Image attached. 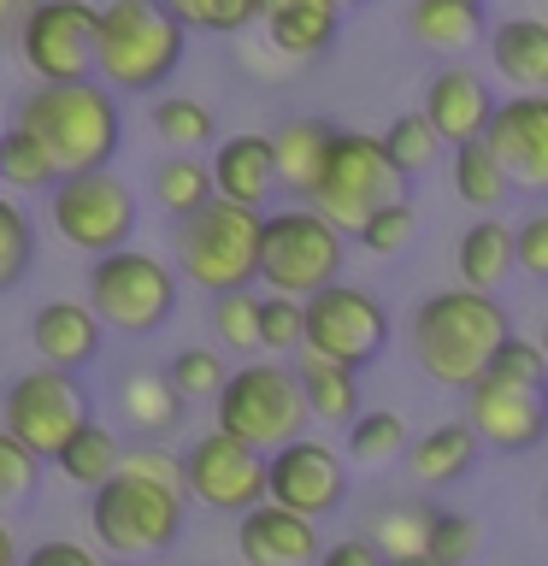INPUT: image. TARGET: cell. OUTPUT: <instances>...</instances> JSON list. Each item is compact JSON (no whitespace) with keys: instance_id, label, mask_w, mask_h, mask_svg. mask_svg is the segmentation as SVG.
Returning a JSON list of instances; mask_svg holds the SVG:
<instances>
[{"instance_id":"1","label":"cell","mask_w":548,"mask_h":566,"mask_svg":"<svg viewBox=\"0 0 548 566\" xmlns=\"http://www.w3.org/2000/svg\"><path fill=\"white\" fill-rule=\"evenodd\" d=\"M413 360L431 384L442 389H472L484 378L489 354L513 336V318L495 295L484 290H466V283H454V290H436L424 295L413 307Z\"/></svg>"},{"instance_id":"2","label":"cell","mask_w":548,"mask_h":566,"mask_svg":"<svg viewBox=\"0 0 548 566\" xmlns=\"http://www.w3.org/2000/svg\"><path fill=\"white\" fill-rule=\"evenodd\" d=\"M18 130H30L53 154V166L65 171H101L113 166L118 142H124V113L118 95L101 77L83 83H35L12 113Z\"/></svg>"},{"instance_id":"3","label":"cell","mask_w":548,"mask_h":566,"mask_svg":"<svg viewBox=\"0 0 548 566\" xmlns=\"http://www.w3.org/2000/svg\"><path fill=\"white\" fill-rule=\"evenodd\" d=\"M183 24L159 0H106L95 24V77L113 95H154L183 65Z\"/></svg>"},{"instance_id":"4","label":"cell","mask_w":548,"mask_h":566,"mask_svg":"<svg viewBox=\"0 0 548 566\" xmlns=\"http://www.w3.org/2000/svg\"><path fill=\"white\" fill-rule=\"evenodd\" d=\"M212 424H219L224 437L247 442V449L260 454H277L283 442L307 437V401H301V378L295 366L272 360V354H254L247 366H236L224 378V389L212 396Z\"/></svg>"},{"instance_id":"5","label":"cell","mask_w":548,"mask_h":566,"mask_svg":"<svg viewBox=\"0 0 548 566\" xmlns=\"http://www.w3.org/2000/svg\"><path fill=\"white\" fill-rule=\"evenodd\" d=\"M260 219L265 212H247L236 201H207L201 212L177 219V237H171L177 277L207 295L260 283Z\"/></svg>"},{"instance_id":"6","label":"cell","mask_w":548,"mask_h":566,"mask_svg":"<svg viewBox=\"0 0 548 566\" xmlns=\"http://www.w3.org/2000/svg\"><path fill=\"white\" fill-rule=\"evenodd\" d=\"M342 260H348V237L307 201L277 207L260 219V283H265V295L307 301V295L325 290V283L342 277Z\"/></svg>"},{"instance_id":"7","label":"cell","mask_w":548,"mask_h":566,"mask_svg":"<svg viewBox=\"0 0 548 566\" xmlns=\"http://www.w3.org/2000/svg\"><path fill=\"white\" fill-rule=\"evenodd\" d=\"M183 502L189 495L159 490L148 478L113 472L101 490H88V531L113 560H154L183 537Z\"/></svg>"},{"instance_id":"8","label":"cell","mask_w":548,"mask_h":566,"mask_svg":"<svg viewBox=\"0 0 548 566\" xmlns=\"http://www.w3.org/2000/svg\"><path fill=\"white\" fill-rule=\"evenodd\" d=\"M88 307L118 336H154L177 313V265L148 254V248H113L88 260Z\"/></svg>"},{"instance_id":"9","label":"cell","mask_w":548,"mask_h":566,"mask_svg":"<svg viewBox=\"0 0 548 566\" xmlns=\"http://www.w3.org/2000/svg\"><path fill=\"white\" fill-rule=\"evenodd\" d=\"M48 219H53V237L65 248L101 260V254H113V248H124L136 237V195L113 166L65 171L60 184L48 189Z\"/></svg>"},{"instance_id":"10","label":"cell","mask_w":548,"mask_h":566,"mask_svg":"<svg viewBox=\"0 0 548 566\" xmlns=\"http://www.w3.org/2000/svg\"><path fill=\"white\" fill-rule=\"evenodd\" d=\"M401 184H407V177L389 166V154H383L378 136L336 130L330 154H325V171H318V189L307 195V207H318L336 230H342V237H354V230H360L383 201H401Z\"/></svg>"},{"instance_id":"11","label":"cell","mask_w":548,"mask_h":566,"mask_svg":"<svg viewBox=\"0 0 548 566\" xmlns=\"http://www.w3.org/2000/svg\"><path fill=\"white\" fill-rule=\"evenodd\" d=\"M88 413V396L77 384V371H60V366H30L18 371L7 384V396H0V431L18 437L35 460H53L60 454V442L77 431Z\"/></svg>"},{"instance_id":"12","label":"cell","mask_w":548,"mask_h":566,"mask_svg":"<svg viewBox=\"0 0 548 566\" xmlns=\"http://www.w3.org/2000/svg\"><path fill=\"white\" fill-rule=\"evenodd\" d=\"M95 24L101 7L88 0H35L12 48L35 83H83L95 77Z\"/></svg>"},{"instance_id":"13","label":"cell","mask_w":548,"mask_h":566,"mask_svg":"<svg viewBox=\"0 0 548 566\" xmlns=\"http://www.w3.org/2000/svg\"><path fill=\"white\" fill-rule=\"evenodd\" d=\"M307 348L330 354L342 366H366L389 348V307L360 283H325L307 295Z\"/></svg>"},{"instance_id":"14","label":"cell","mask_w":548,"mask_h":566,"mask_svg":"<svg viewBox=\"0 0 548 566\" xmlns=\"http://www.w3.org/2000/svg\"><path fill=\"white\" fill-rule=\"evenodd\" d=\"M183 478H189V495L212 513H236L242 520L247 507L265 502V454L224 431H207L189 442Z\"/></svg>"},{"instance_id":"15","label":"cell","mask_w":548,"mask_h":566,"mask_svg":"<svg viewBox=\"0 0 548 566\" xmlns=\"http://www.w3.org/2000/svg\"><path fill=\"white\" fill-rule=\"evenodd\" d=\"M265 495L307 520H325L348 495V460L318 437H295L277 454H265Z\"/></svg>"},{"instance_id":"16","label":"cell","mask_w":548,"mask_h":566,"mask_svg":"<svg viewBox=\"0 0 548 566\" xmlns=\"http://www.w3.org/2000/svg\"><path fill=\"white\" fill-rule=\"evenodd\" d=\"M489 154L502 159V171L513 177L519 195H548V95H507L495 101L489 118Z\"/></svg>"},{"instance_id":"17","label":"cell","mask_w":548,"mask_h":566,"mask_svg":"<svg viewBox=\"0 0 548 566\" xmlns=\"http://www.w3.org/2000/svg\"><path fill=\"white\" fill-rule=\"evenodd\" d=\"M466 424L484 449L525 454L548 437V396L537 389H507V384H472L466 389Z\"/></svg>"},{"instance_id":"18","label":"cell","mask_w":548,"mask_h":566,"mask_svg":"<svg viewBox=\"0 0 548 566\" xmlns=\"http://www.w3.org/2000/svg\"><path fill=\"white\" fill-rule=\"evenodd\" d=\"M236 555L242 566H318V525L265 495L236 520Z\"/></svg>"},{"instance_id":"19","label":"cell","mask_w":548,"mask_h":566,"mask_svg":"<svg viewBox=\"0 0 548 566\" xmlns=\"http://www.w3.org/2000/svg\"><path fill=\"white\" fill-rule=\"evenodd\" d=\"M424 118L442 130V142L449 148H460V142H477L489 130L495 118V88L484 71L472 65H442L431 83H424Z\"/></svg>"},{"instance_id":"20","label":"cell","mask_w":548,"mask_h":566,"mask_svg":"<svg viewBox=\"0 0 548 566\" xmlns=\"http://www.w3.org/2000/svg\"><path fill=\"white\" fill-rule=\"evenodd\" d=\"M207 166H212V189H219V201H236V207H247V212H265V207H272V195L283 189V184H277L272 136H260V130H242V136H230V142H212Z\"/></svg>"},{"instance_id":"21","label":"cell","mask_w":548,"mask_h":566,"mask_svg":"<svg viewBox=\"0 0 548 566\" xmlns=\"http://www.w3.org/2000/svg\"><path fill=\"white\" fill-rule=\"evenodd\" d=\"M30 343L42 354V366L83 371V366L101 360L106 325L88 301H48V307H35V318H30Z\"/></svg>"},{"instance_id":"22","label":"cell","mask_w":548,"mask_h":566,"mask_svg":"<svg viewBox=\"0 0 548 566\" xmlns=\"http://www.w3.org/2000/svg\"><path fill=\"white\" fill-rule=\"evenodd\" d=\"M489 71L519 95H548V18H502L489 35Z\"/></svg>"},{"instance_id":"23","label":"cell","mask_w":548,"mask_h":566,"mask_svg":"<svg viewBox=\"0 0 548 566\" xmlns=\"http://www.w3.org/2000/svg\"><path fill=\"white\" fill-rule=\"evenodd\" d=\"M113 401H118V424H130L136 442H159L166 431H177V419H183V407H189L183 396H177V384L154 366L118 371Z\"/></svg>"},{"instance_id":"24","label":"cell","mask_w":548,"mask_h":566,"mask_svg":"<svg viewBox=\"0 0 548 566\" xmlns=\"http://www.w3.org/2000/svg\"><path fill=\"white\" fill-rule=\"evenodd\" d=\"M295 378H301V401H307V419L313 424H354L360 413V366H342L318 348H301L295 354Z\"/></svg>"},{"instance_id":"25","label":"cell","mask_w":548,"mask_h":566,"mask_svg":"<svg viewBox=\"0 0 548 566\" xmlns=\"http://www.w3.org/2000/svg\"><path fill=\"white\" fill-rule=\"evenodd\" d=\"M513 265H519V248H513V224L484 212L477 224H466V237L454 242V272L466 290H484L495 295L502 283L513 277Z\"/></svg>"},{"instance_id":"26","label":"cell","mask_w":548,"mask_h":566,"mask_svg":"<svg viewBox=\"0 0 548 566\" xmlns=\"http://www.w3.org/2000/svg\"><path fill=\"white\" fill-rule=\"evenodd\" d=\"M330 124L325 118H289L283 130L272 136V154H277V184L307 201L318 189V171H325V154H330Z\"/></svg>"},{"instance_id":"27","label":"cell","mask_w":548,"mask_h":566,"mask_svg":"<svg viewBox=\"0 0 548 566\" xmlns=\"http://www.w3.org/2000/svg\"><path fill=\"white\" fill-rule=\"evenodd\" d=\"M336 18H342V7H330V0H289V7L265 12L260 24L283 60H318L336 42Z\"/></svg>"},{"instance_id":"28","label":"cell","mask_w":548,"mask_h":566,"mask_svg":"<svg viewBox=\"0 0 548 566\" xmlns=\"http://www.w3.org/2000/svg\"><path fill=\"white\" fill-rule=\"evenodd\" d=\"M477 431L466 419H454V424H436V431H424L419 442H407V472L419 478V484H454V478H466L472 472V460H477Z\"/></svg>"},{"instance_id":"29","label":"cell","mask_w":548,"mask_h":566,"mask_svg":"<svg viewBox=\"0 0 548 566\" xmlns=\"http://www.w3.org/2000/svg\"><path fill=\"white\" fill-rule=\"evenodd\" d=\"M118 460H124V442H118L113 424L83 419L77 431L60 442V454H53V472H60L71 490H101L106 478L118 472Z\"/></svg>"},{"instance_id":"30","label":"cell","mask_w":548,"mask_h":566,"mask_svg":"<svg viewBox=\"0 0 548 566\" xmlns=\"http://www.w3.org/2000/svg\"><path fill=\"white\" fill-rule=\"evenodd\" d=\"M407 30H413L419 48L431 53H460L472 48L484 30V7H472V0H413L407 7Z\"/></svg>"},{"instance_id":"31","label":"cell","mask_w":548,"mask_h":566,"mask_svg":"<svg viewBox=\"0 0 548 566\" xmlns=\"http://www.w3.org/2000/svg\"><path fill=\"white\" fill-rule=\"evenodd\" d=\"M449 166H454V195L466 201L472 212H495L513 195V177L502 171V159L489 154V142H460V148H449Z\"/></svg>"},{"instance_id":"32","label":"cell","mask_w":548,"mask_h":566,"mask_svg":"<svg viewBox=\"0 0 548 566\" xmlns=\"http://www.w3.org/2000/svg\"><path fill=\"white\" fill-rule=\"evenodd\" d=\"M154 201L166 207L171 219L201 212L207 201H219V189H212V166L201 154H166L154 166Z\"/></svg>"},{"instance_id":"33","label":"cell","mask_w":548,"mask_h":566,"mask_svg":"<svg viewBox=\"0 0 548 566\" xmlns=\"http://www.w3.org/2000/svg\"><path fill=\"white\" fill-rule=\"evenodd\" d=\"M148 124L171 154H201V148L219 142V118H212V106L194 101V95H159Z\"/></svg>"},{"instance_id":"34","label":"cell","mask_w":548,"mask_h":566,"mask_svg":"<svg viewBox=\"0 0 548 566\" xmlns=\"http://www.w3.org/2000/svg\"><path fill=\"white\" fill-rule=\"evenodd\" d=\"M378 142H383L389 166H396L401 177H424V171H431L442 154H449V142H442V130H436L431 118H424V106H419V113H401V118L389 124V130H383Z\"/></svg>"},{"instance_id":"35","label":"cell","mask_w":548,"mask_h":566,"mask_svg":"<svg viewBox=\"0 0 548 566\" xmlns=\"http://www.w3.org/2000/svg\"><path fill=\"white\" fill-rule=\"evenodd\" d=\"M407 454V419L396 413V407H360L348 424V460L354 467H389V460Z\"/></svg>"},{"instance_id":"36","label":"cell","mask_w":548,"mask_h":566,"mask_svg":"<svg viewBox=\"0 0 548 566\" xmlns=\"http://www.w3.org/2000/svg\"><path fill=\"white\" fill-rule=\"evenodd\" d=\"M0 184L18 189V195H42V189L60 184V166H53V154L30 130L12 124V130L0 136Z\"/></svg>"},{"instance_id":"37","label":"cell","mask_w":548,"mask_h":566,"mask_svg":"<svg viewBox=\"0 0 548 566\" xmlns=\"http://www.w3.org/2000/svg\"><path fill=\"white\" fill-rule=\"evenodd\" d=\"M477 384H507V389H537V396H548V354L530 343V336H507V343L489 354V366Z\"/></svg>"},{"instance_id":"38","label":"cell","mask_w":548,"mask_h":566,"mask_svg":"<svg viewBox=\"0 0 548 566\" xmlns=\"http://www.w3.org/2000/svg\"><path fill=\"white\" fill-rule=\"evenodd\" d=\"M212 336L230 348V354H260V295L254 290H224L212 295Z\"/></svg>"},{"instance_id":"39","label":"cell","mask_w":548,"mask_h":566,"mask_svg":"<svg viewBox=\"0 0 548 566\" xmlns=\"http://www.w3.org/2000/svg\"><path fill=\"white\" fill-rule=\"evenodd\" d=\"M183 30L201 35H242L260 18V0H159Z\"/></svg>"},{"instance_id":"40","label":"cell","mask_w":548,"mask_h":566,"mask_svg":"<svg viewBox=\"0 0 548 566\" xmlns=\"http://www.w3.org/2000/svg\"><path fill=\"white\" fill-rule=\"evenodd\" d=\"M307 348V301L295 295H260V354H301Z\"/></svg>"},{"instance_id":"41","label":"cell","mask_w":548,"mask_h":566,"mask_svg":"<svg viewBox=\"0 0 548 566\" xmlns=\"http://www.w3.org/2000/svg\"><path fill=\"white\" fill-rule=\"evenodd\" d=\"M35 260V224L30 212L12 201V195H0V295H12L18 283H24Z\"/></svg>"},{"instance_id":"42","label":"cell","mask_w":548,"mask_h":566,"mask_svg":"<svg viewBox=\"0 0 548 566\" xmlns=\"http://www.w3.org/2000/svg\"><path fill=\"white\" fill-rule=\"evenodd\" d=\"M413 237H419V212H413V201H407V195H401V201H383L360 230H354V242H360L371 260H396Z\"/></svg>"},{"instance_id":"43","label":"cell","mask_w":548,"mask_h":566,"mask_svg":"<svg viewBox=\"0 0 548 566\" xmlns=\"http://www.w3.org/2000/svg\"><path fill=\"white\" fill-rule=\"evenodd\" d=\"M484 543V525L472 513H454V507H431V531H424V555L436 566H466Z\"/></svg>"},{"instance_id":"44","label":"cell","mask_w":548,"mask_h":566,"mask_svg":"<svg viewBox=\"0 0 548 566\" xmlns=\"http://www.w3.org/2000/svg\"><path fill=\"white\" fill-rule=\"evenodd\" d=\"M166 378L177 384V396H183V401H212L224 389L230 366H224L219 348H177L171 366H166Z\"/></svg>"},{"instance_id":"45","label":"cell","mask_w":548,"mask_h":566,"mask_svg":"<svg viewBox=\"0 0 548 566\" xmlns=\"http://www.w3.org/2000/svg\"><path fill=\"white\" fill-rule=\"evenodd\" d=\"M424 531H431V507H389L371 525V543L383 548V560H401V555H424Z\"/></svg>"},{"instance_id":"46","label":"cell","mask_w":548,"mask_h":566,"mask_svg":"<svg viewBox=\"0 0 548 566\" xmlns=\"http://www.w3.org/2000/svg\"><path fill=\"white\" fill-rule=\"evenodd\" d=\"M35 484H42V460H35L18 437L0 431V513H12V507H24Z\"/></svg>"},{"instance_id":"47","label":"cell","mask_w":548,"mask_h":566,"mask_svg":"<svg viewBox=\"0 0 548 566\" xmlns=\"http://www.w3.org/2000/svg\"><path fill=\"white\" fill-rule=\"evenodd\" d=\"M118 472H130V478H148V484H159V490H177V495H189L183 454L159 449V442H136V449H124Z\"/></svg>"},{"instance_id":"48","label":"cell","mask_w":548,"mask_h":566,"mask_svg":"<svg viewBox=\"0 0 548 566\" xmlns=\"http://www.w3.org/2000/svg\"><path fill=\"white\" fill-rule=\"evenodd\" d=\"M513 248H519V272L548 283V207L525 212V219L513 224Z\"/></svg>"},{"instance_id":"49","label":"cell","mask_w":548,"mask_h":566,"mask_svg":"<svg viewBox=\"0 0 548 566\" xmlns=\"http://www.w3.org/2000/svg\"><path fill=\"white\" fill-rule=\"evenodd\" d=\"M18 566H113V560L88 555V548H83V543H71V537H48V543H35Z\"/></svg>"},{"instance_id":"50","label":"cell","mask_w":548,"mask_h":566,"mask_svg":"<svg viewBox=\"0 0 548 566\" xmlns=\"http://www.w3.org/2000/svg\"><path fill=\"white\" fill-rule=\"evenodd\" d=\"M318 566H383V548L371 537H342V543H330L325 555H318Z\"/></svg>"},{"instance_id":"51","label":"cell","mask_w":548,"mask_h":566,"mask_svg":"<svg viewBox=\"0 0 548 566\" xmlns=\"http://www.w3.org/2000/svg\"><path fill=\"white\" fill-rule=\"evenodd\" d=\"M30 7H35V0H0V42H12L18 24L30 18Z\"/></svg>"},{"instance_id":"52","label":"cell","mask_w":548,"mask_h":566,"mask_svg":"<svg viewBox=\"0 0 548 566\" xmlns=\"http://www.w3.org/2000/svg\"><path fill=\"white\" fill-rule=\"evenodd\" d=\"M24 560V548H18V537H12V525L0 520V566H18Z\"/></svg>"},{"instance_id":"53","label":"cell","mask_w":548,"mask_h":566,"mask_svg":"<svg viewBox=\"0 0 548 566\" xmlns=\"http://www.w3.org/2000/svg\"><path fill=\"white\" fill-rule=\"evenodd\" d=\"M383 566H436L431 555H401V560H383Z\"/></svg>"},{"instance_id":"54","label":"cell","mask_w":548,"mask_h":566,"mask_svg":"<svg viewBox=\"0 0 548 566\" xmlns=\"http://www.w3.org/2000/svg\"><path fill=\"white\" fill-rule=\"evenodd\" d=\"M537 348H542V354H548V318H542V336H537Z\"/></svg>"},{"instance_id":"55","label":"cell","mask_w":548,"mask_h":566,"mask_svg":"<svg viewBox=\"0 0 548 566\" xmlns=\"http://www.w3.org/2000/svg\"><path fill=\"white\" fill-rule=\"evenodd\" d=\"M330 7H342V0H330Z\"/></svg>"},{"instance_id":"56","label":"cell","mask_w":548,"mask_h":566,"mask_svg":"<svg viewBox=\"0 0 548 566\" xmlns=\"http://www.w3.org/2000/svg\"><path fill=\"white\" fill-rule=\"evenodd\" d=\"M472 7H484V0H472Z\"/></svg>"},{"instance_id":"57","label":"cell","mask_w":548,"mask_h":566,"mask_svg":"<svg viewBox=\"0 0 548 566\" xmlns=\"http://www.w3.org/2000/svg\"><path fill=\"white\" fill-rule=\"evenodd\" d=\"M342 7H354V0H342Z\"/></svg>"}]
</instances>
